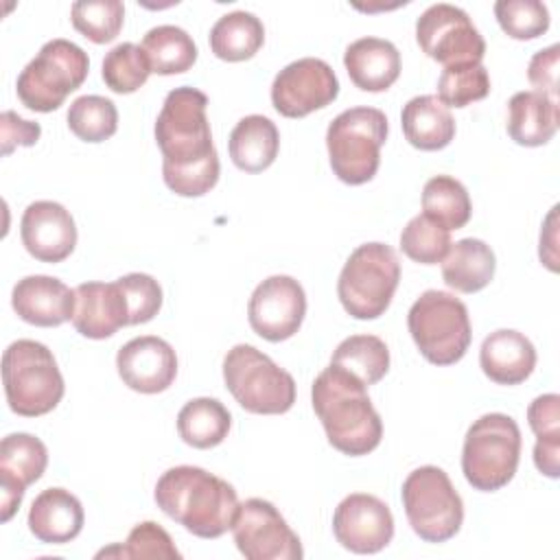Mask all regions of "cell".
<instances>
[{
	"label": "cell",
	"instance_id": "cell-1",
	"mask_svg": "<svg viewBox=\"0 0 560 560\" xmlns=\"http://www.w3.org/2000/svg\"><path fill=\"white\" fill-rule=\"evenodd\" d=\"M208 96L190 85L166 94L155 120L164 184L179 197H201L219 182V155L206 116Z\"/></svg>",
	"mask_w": 560,
	"mask_h": 560
},
{
	"label": "cell",
	"instance_id": "cell-2",
	"mask_svg": "<svg viewBox=\"0 0 560 560\" xmlns=\"http://www.w3.org/2000/svg\"><path fill=\"white\" fill-rule=\"evenodd\" d=\"M311 400L328 442L339 453L359 457L372 453L381 444V416L374 409L365 385L343 368L330 363L322 370L313 381Z\"/></svg>",
	"mask_w": 560,
	"mask_h": 560
},
{
	"label": "cell",
	"instance_id": "cell-3",
	"mask_svg": "<svg viewBox=\"0 0 560 560\" xmlns=\"http://www.w3.org/2000/svg\"><path fill=\"white\" fill-rule=\"evenodd\" d=\"M153 499L168 518L199 538L223 536L238 510L236 490L199 466L168 468L158 479Z\"/></svg>",
	"mask_w": 560,
	"mask_h": 560
},
{
	"label": "cell",
	"instance_id": "cell-4",
	"mask_svg": "<svg viewBox=\"0 0 560 560\" xmlns=\"http://www.w3.org/2000/svg\"><path fill=\"white\" fill-rule=\"evenodd\" d=\"M2 383L9 409L24 418L52 411L66 392L52 352L33 339H18L4 350Z\"/></svg>",
	"mask_w": 560,
	"mask_h": 560
},
{
	"label": "cell",
	"instance_id": "cell-5",
	"mask_svg": "<svg viewBox=\"0 0 560 560\" xmlns=\"http://www.w3.org/2000/svg\"><path fill=\"white\" fill-rule=\"evenodd\" d=\"M387 129V116L376 107H350L335 116L326 131L332 173L350 186L370 182L378 171Z\"/></svg>",
	"mask_w": 560,
	"mask_h": 560
},
{
	"label": "cell",
	"instance_id": "cell-6",
	"mask_svg": "<svg viewBox=\"0 0 560 560\" xmlns=\"http://www.w3.org/2000/svg\"><path fill=\"white\" fill-rule=\"evenodd\" d=\"M521 459V429L505 413H486L477 418L464 438L462 472L466 481L481 492H494L508 486Z\"/></svg>",
	"mask_w": 560,
	"mask_h": 560
},
{
	"label": "cell",
	"instance_id": "cell-7",
	"mask_svg": "<svg viewBox=\"0 0 560 560\" xmlns=\"http://www.w3.org/2000/svg\"><path fill=\"white\" fill-rule=\"evenodd\" d=\"M398 282L396 252L385 243H363L348 256L337 280V295L350 317L376 319L389 308Z\"/></svg>",
	"mask_w": 560,
	"mask_h": 560
},
{
	"label": "cell",
	"instance_id": "cell-8",
	"mask_svg": "<svg viewBox=\"0 0 560 560\" xmlns=\"http://www.w3.org/2000/svg\"><path fill=\"white\" fill-rule=\"evenodd\" d=\"M407 328L420 354L433 365L457 363L472 339L466 304L453 293L429 289L409 308Z\"/></svg>",
	"mask_w": 560,
	"mask_h": 560
},
{
	"label": "cell",
	"instance_id": "cell-9",
	"mask_svg": "<svg viewBox=\"0 0 560 560\" xmlns=\"http://www.w3.org/2000/svg\"><path fill=\"white\" fill-rule=\"evenodd\" d=\"M223 381L249 413H287L295 402L293 376L249 343H236L223 359Z\"/></svg>",
	"mask_w": 560,
	"mask_h": 560
},
{
	"label": "cell",
	"instance_id": "cell-10",
	"mask_svg": "<svg viewBox=\"0 0 560 560\" xmlns=\"http://www.w3.org/2000/svg\"><path fill=\"white\" fill-rule=\"evenodd\" d=\"M88 70L90 59L81 46L61 37L50 39L20 72L15 83L18 98L33 112H55L70 92L83 85Z\"/></svg>",
	"mask_w": 560,
	"mask_h": 560
},
{
	"label": "cell",
	"instance_id": "cell-11",
	"mask_svg": "<svg viewBox=\"0 0 560 560\" xmlns=\"http://www.w3.org/2000/svg\"><path fill=\"white\" fill-rule=\"evenodd\" d=\"M402 508L411 529L427 542H446L464 521V503L448 475L438 466H420L402 481Z\"/></svg>",
	"mask_w": 560,
	"mask_h": 560
},
{
	"label": "cell",
	"instance_id": "cell-12",
	"mask_svg": "<svg viewBox=\"0 0 560 560\" xmlns=\"http://www.w3.org/2000/svg\"><path fill=\"white\" fill-rule=\"evenodd\" d=\"M416 39L422 52L446 66L481 63L486 42L468 13L455 4H431L416 22Z\"/></svg>",
	"mask_w": 560,
	"mask_h": 560
},
{
	"label": "cell",
	"instance_id": "cell-13",
	"mask_svg": "<svg viewBox=\"0 0 560 560\" xmlns=\"http://www.w3.org/2000/svg\"><path fill=\"white\" fill-rule=\"evenodd\" d=\"M232 534L247 560H300L304 556L298 534L287 525L278 508L258 497L238 503Z\"/></svg>",
	"mask_w": 560,
	"mask_h": 560
},
{
	"label": "cell",
	"instance_id": "cell-14",
	"mask_svg": "<svg viewBox=\"0 0 560 560\" xmlns=\"http://www.w3.org/2000/svg\"><path fill=\"white\" fill-rule=\"evenodd\" d=\"M339 94L332 68L317 57H302L284 66L271 83V103L287 118H304L330 105Z\"/></svg>",
	"mask_w": 560,
	"mask_h": 560
},
{
	"label": "cell",
	"instance_id": "cell-15",
	"mask_svg": "<svg viewBox=\"0 0 560 560\" xmlns=\"http://www.w3.org/2000/svg\"><path fill=\"white\" fill-rule=\"evenodd\" d=\"M306 315V293L291 276H269L252 293L247 319L256 335L267 341L293 337Z\"/></svg>",
	"mask_w": 560,
	"mask_h": 560
},
{
	"label": "cell",
	"instance_id": "cell-16",
	"mask_svg": "<svg viewBox=\"0 0 560 560\" xmlns=\"http://www.w3.org/2000/svg\"><path fill=\"white\" fill-rule=\"evenodd\" d=\"M332 532L337 542L352 553H376L394 538V516L374 494H348L335 510Z\"/></svg>",
	"mask_w": 560,
	"mask_h": 560
},
{
	"label": "cell",
	"instance_id": "cell-17",
	"mask_svg": "<svg viewBox=\"0 0 560 560\" xmlns=\"http://www.w3.org/2000/svg\"><path fill=\"white\" fill-rule=\"evenodd\" d=\"M116 368L129 389L160 394L168 389L177 376V354L162 337L142 335L118 350Z\"/></svg>",
	"mask_w": 560,
	"mask_h": 560
},
{
	"label": "cell",
	"instance_id": "cell-18",
	"mask_svg": "<svg viewBox=\"0 0 560 560\" xmlns=\"http://www.w3.org/2000/svg\"><path fill=\"white\" fill-rule=\"evenodd\" d=\"M20 236L35 260L55 265L74 252L77 225L61 203L42 199L26 206L20 221Z\"/></svg>",
	"mask_w": 560,
	"mask_h": 560
},
{
	"label": "cell",
	"instance_id": "cell-19",
	"mask_svg": "<svg viewBox=\"0 0 560 560\" xmlns=\"http://www.w3.org/2000/svg\"><path fill=\"white\" fill-rule=\"evenodd\" d=\"M48 466L46 444L31 433H9L0 442V490L2 521L7 523L20 508L24 492Z\"/></svg>",
	"mask_w": 560,
	"mask_h": 560
},
{
	"label": "cell",
	"instance_id": "cell-20",
	"mask_svg": "<svg viewBox=\"0 0 560 560\" xmlns=\"http://www.w3.org/2000/svg\"><path fill=\"white\" fill-rule=\"evenodd\" d=\"M72 326L88 339H107L129 326V304L116 282H83L74 289Z\"/></svg>",
	"mask_w": 560,
	"mask_h": 560
},
{
	"label": "cell",
	"instance_id": "cell-21",
	"mask_svg": "<svg viewBox=\"0 0 560 560\" xmlns=\"http://www.w3.org/2000/svg\"><path fill=\"white\" fill-rule=\"evenodd\" d=\"M74 289L52 276H26L11 293V306L26 324L52 328L72 319Z\"/></svg>",
	"mask_w": 560,
	"mask_h": 560
},
{
	"label": "cell",
	"instance_id": "cell-22",
	"mask_svg": "<svg viewBox=\"0 0 560 560\" xmlns=\"http://www.w3.org/2000/svg\"><path fill=\"white\" fill-rule=\"evenodd\" d=\"M483 374L497 385H518L536 368V348L518 330L501 328L490 332L479 350Z\"/></svg>",
	"mask_w": 560,
	"mask_h": 560
},
{
	"label": "cell",
	"instance_id": "cell-23",
	"mask_svg": "<svg viewBox=\"0 0 560 560\" xmlns=\"http://www.w3.org/2000/svg\"><path fill=\"white\" fill-rule=\"evenodd\" d=\"M83 505L66 488H46L28 510L31 534L46 545H66L83 529Z\"/></svg>",
	"mask_w": 560,
	"mask_h": 560
},
{
	"label": "cell",
	"instance_id": "cell-24",
	"mask_svg": "<svg viewBox=\"0 0 560 560\" xmlns=\"http://www.w3.org/2000/svg\"><path fill=\"white\" fill-rule=\"evenodd\" d=\"M350 81L363 92H383L400 74V52L389 39L361 37L343 52Z\"/></svg>",
	"mask_w": 560,
	"mask_h": 560
},
{
	"label": "cell",
	"instance_id": "cell-25",
	"mask_svg": "<svg viewBox=\"0 0 560 560\" xmlns=\"http://www.w3.org/2000/svg\"><path fill=\"white\" fill-rule=\"evenodd\" d=\"M558 101L536 90L516 92L508 103V136L521 147H542L558 131Z\"/></svg>",
	"mask_w": 560,
	"mask_h": 560
},
{
	"label": "cell",
	"instance_id": "cell-26",
	"mask_svg": "<svg viewBox=\"0 0 560 560\" xmlns=\"http://www.w3.org/2000/svg\"><path fill=\"white\" fill-rule=\"evenodd\" d=\"M400 125L407 142L420 151H440L455 138V120L435 94H420L407 101Z\"/></svg>",
	"mask_w": 560,
	"mask_h": 560
},
{
	"label": "cell",
	"instance_id": "cell-27",
	"mask_svg": "<svg viewBox=\"0 0 560 560\" xmlns=\"http://www.w3.org/2000/svg\"><path fill=\"white\" fill-rule=\"evenodd\" d=\"M230 158L245 173H260L273 164L280 149L278 127L260 114H249L230 133Z\"/></svg>",
	"mask_w": 560,
	"mask_h": 560
},
{
	"label": "cell",
	"instance_id": "cell-28",
	"mask_svg": "<svg viewBox=\"0 0 560 560\" xmlns=\"http://www.w3.org/2000/svg\"><path fill=\"white\" fill-rule=\"evenodd\" d=\"M497 258L481 238H462L451 245L442 260L444 282L459 293H477L494 278Z\"/></svg>",
	"mask_w": 560,
	"mask_h": 560
},
{
	"label": "cell",
	"instance_id": "cell-29",
	"mask_svg": "<svg viewBox=\"0 0 560 560\" xmlns=\"http://www.w3.org/2000/svg\"><path fill=\"white\" fill-rule=\"evenodd\" d=\"M232 427L228 407L217 398H192L177 413V433L192 448L219 446Z\"/></svg>",
	"mask_w": 560,
	"mask_h": 560
},
{
	"label": "cell",
	"instance_id": "cell-30",
	"mask_svg": "<svg viewBox=\"0 0 560 560\" xmlns=\"http://www.w3.org/2000/svg\"><path fill=\"white\" fill-rule=\"evenodd\" d=\"M265 42L262 22L249 11H232L221 15L210 28V48L223 61L252 59Z\"/></svg>",
	"mask_w": 560,
	"mask_h": 560
},
{
	"label": "cell",
	"instance_id": "cell-31",
	"mask_svg": "<svg viewBox=\"0 0 560 560\" xmlns=\"http://www.w3.org/2000/svg\"><path fill=\"white\" fill-rule=\"evenodd\" d=\"M527 420L536 435L534 464L542 475L556 479L560 475V396L534 398L527 407Z\"/></svg>",
	"mask_w": 560,
	"mask_h": 560
},
{
	"label": "cell",
	"instance_id": "cell-32",
	"mask_svg": "<svg viewBox=\"0 0 560 560\" xmlns=\"http://www.w3.org/2000/svg\"><path fill=\"white\" fill-rule=\"evenodd\" d=\"M140 48L147 55L151 72L155 74H182L197 61V46L192 37L173 24H162L151 28Z\"/></svg>",
	"mask_w": 560,
	"mask_h": 560
},
{
	"label": "cell",
	"instance_id": "cell-33",
	"mask_svg": "<svg viewBox=\"0 0 560 560\" xmlns=\"http://www.w3.org/2000/svg\"><path fill=\"white\" fill-rule=\"evenodd\" d=\"M422 214L451 232L470 221L472 203L459 179L451 175H435L422 188Z\"/></svg>",
	"mask_w": 560,
	"mask_h": 560
},
{
	"label": "cell",
	"instance_id": "cell-34",
	"mask_svg": "<svg viewBox=\"0 0 560 560\" xmlns=\"http://www.w3.org/2000/svg\"><path fill=\"white\" fill-rule=\"evenodd\" d=\"M330 363L343 368L365 387H370L387 374L389 350L385 341L376 335H352L335 348Z\"/></svg>",
	"mask_w": 560,
	"mask_h": 560
},
{
	"label": "cell",
	"instance_id": "cell-35",
	"mask_svg": "<svg viewBox=\"0 0 560 560\" xmlns=\"http://www.w3.org/2000/svg\"><path fill=\"white\" fill-rule=\"evenodd\" d=\"M68 127L83 142H103L118 129L116 105L98 94H85L70 103Z\"/></svg>",
	"mask_w": 560,
	"mask_h": 560
},
{
	"label": "cell",
	"instance_id": "cell-36",
	"mask_svg": "<svg viewBox=\"0 0 560 560\" xmlns=\"http://www.w3.org/2000/svg\"><path fill=\"white\" fill-rule=\"evenodd\" d=\"M101 74L112 92L131 94L147 83L151 66L140 46H136L133 42H122L105 55Z\"/></svg>",
	"mask_w": 560,
	"mask_h": 560
},
{
	"label": "cell",
	"instance_id": "cell-37",
	"mask_svg": "<svg viewBox=\"0 0 560 560\" xmlns=\"http://www.w3.org/2000/svg\"><path fill=\"white\" fill-rule=\"evenodd\" d=\"M72 26L94 44L116 39L125 20V4L118 0H81L70 9Z\"/></svg>",
	"mask_w": 560,
	"mask_h": 560
},
{
	"label": "cell",
	"instance_id": "cell-38",
	"mask_svg": "<svg viewBox=\"0 0 560 560\" xmlns=\"http://www.w3.org/2000/svg\"><path fill=\"white\" fill-rule=\"evenodd\" d=\"M490 94V77L483 63L446 66L438 79V98L446 107H466Z\"/></svg>",
	"mask_w": 560,
	"mask_h": 560
},
{
	"label": "cell",
	"instance_id": "cell-39",
	"mask_svg": "<svg viewBox=\"0 0 560 560\" xmlns=\"http://www.w3.org/2000/svg\"><path fill=\"white\" fill-rule=\"evenodd\" d=\"M451 232L427 214L413 217L400 234V249L420 265H438L451 249Z\"/></svg>",
	"mask_w": 560,
	"mask_h": 560
},
{
	"label": "cell",
	"instance_id": "cell-40",
	"mask_svg": "<svg viewBox=\"0 0 560 560\" xmlns=\"http://www.w3.org/2000/svg\"><path fill=\"white\" fill-rule=\"evenodd\" d=\"M494 18L512 39H536L549 28V11L538 0H499Z\"/></svg>",
	"mask_w": 560,
	"mask_h": 560
},
{
	"label": "cell",
	"instance_id": "cell-41",
	"mask_svg": "<svg viewBox=\"0 0 560 560\" xmlns=\"http://www.w3.org/2000/svg\"><path fill=\"white\" fill-rule=\"evenodd\" d=\"M103 556H118V558H182V553L177 551L173 538L168 536V532L164 527H160L153 521H144L138 523L125 545H114L107 549H101L96 553V558Z\"/></svg>",
	"mask_w": 560,
	"mask_h": 560
},
{
	"label": "cell",
	"instance_id": "cell-42",
	"mask_svg": "<svg viewBox=\"0 0 560 560\" xmlns=\"http://www.w3.org/2000/svg\"><path fill=\"white\" fill-rule=\"evenodd\" d=\"M129 304V324H147L162 308V287L149 273H127L118 278Z\"/></svg>",
	"mask_w": 560,
	"mask_h": 560
},
{
	"label": "cell",
	"instance_id": "cell-43",
	"mask_svg": "<svg viewBox=\"0 0 560 560\" xmlns=\"http://www.w3.org/2000/svg\"><path fill=\"white\" fill-rule=\"evenodd\" d=\"M558 63H560V46L553 44L545 50H538L527 66V79L536 92L547 94L558 101Z\"/></svg>",
	"mask_w": 560,
	"mask_h": 560
},
{
	"label": "cell",
	"instance_id": "cell-44",
	"mask_svg": "<svg viewBox=\"0 0 560 560\" xmlns=\"http://www.w3.org/2000/svg\"><path fill=\"white\" fill-rule=\"evenodd\" d=\"M0 133H2V155H9L15 147H33L42 136V127L7 109L0 116Z\"/></svg>",
	"mask_w": 560,
	"mask_h": 560
}]
</instances>
